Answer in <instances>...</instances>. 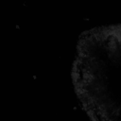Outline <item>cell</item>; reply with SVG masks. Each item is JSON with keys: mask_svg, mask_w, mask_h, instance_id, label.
I'll list each match as a JSON object with an SVG mask.
<instances>
[{"mask_svg": "<svg viewBox=\"0 0 121 121\" xmlns=\"http://www.w3.org/2000/svg\"><path fill=\"white\" fill-rule=\"evenodd\" d=\"M72 78L78 101L92 121H121V24L80 36Z\"/></svg>", "mask_w": 121, "mask_h": 121, "instance_id": "1", "label": "cell"}]
</instances>
